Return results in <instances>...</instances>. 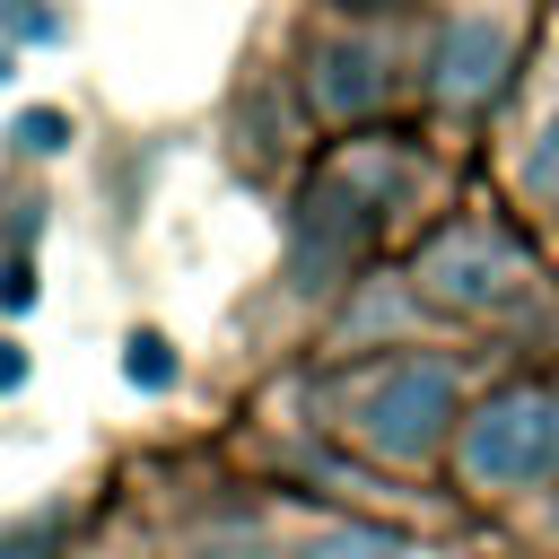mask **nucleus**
<instances>
[{
  "instance_id": "1",
  "label": "nucleus",
  "mask_w": 559,
  "mask_h": 559,
  "mask_svg": "<svg viewBox=\"0 0 559 559\" xmlns=\"http://www.w3.org/2000/svg\"><path fill=\"white\" fill-rule=\"evenodd\" d=\"M489 349L472 341H402V349H358V358H314L306 367V428L358 463L384 489H428L445 498V454L489 384Z\"/></svg>"
},
{
  "instance_id": "2",
  "label": "nucleus",
  "mask_w": 559,
  "mask_h": 559,
  "mask_svg": "<svg viewBox=\"0 0 559 559\" xmlns=\"http://www.w3.org/2000/svg\"><path fill=\"white\" fill-rule=\"evenodd\" d=\"M402 280L445 341H472L498 367H559V245H542L480 183L402 253Z\"/></svg>"
},
{
  "instance_id": "3",
  "label": "nucleus",
  "mask_w": 559,
  "mask_h": 559,
  "mask_svg": "<svg viewBox=\"0 0 559 559\" xmlns=\"http://www.w3.org/2000/svg\"><path fill=\"white\" fill-rule=\"evenodd\" d=\"M288 87L314 140L419 122V17H358V9L306 0L288 35Z\"/></svg>"
},
{
  "instance_id": "4",
  "label": "nucleus",
  "mask_w": 559,
  "mask_h": 559,
  "mask_svg": "<svg viewBox=\"0 0 559 559\" xmlns=\"http://www.w3.org/2000/svg\"><path fill=\"white\" fill-rule=\"evenodd\" d=\"M550 472H559V367H489L437 480L445 507L472 533H498Z\"/></svg>"
},
{
  "instance_id": "5",
  "label": "nucleus",
  "mask_w": 559,
  "mask_h": 559,
  "mask_svg": "<svg viewBox=\"0 0 559 559\" xmlns=\"http://www.w3.org/2000/svg\"><path fill=\"white\" fill-rule=\"evenodd\" d=\"M550 0H428L419 9V122L472 157L498 96L542 44Z\"/></svg>"
},
{
  "instance_id": "6",
  "label": "nucleus",
  "mask_w": 559,
  "mask_h": 559,
  "mask_svg": "<svg viewBox=\"0 0 559 559\" xmlns=\"http://www.w3.org/2000/svg\"><path fill=\"white\" fill-rule=\"evenodd\" d=\"M472 183L515 210L542 245H559V0L542 17L533 61L515 70V87L498 96L489 131L472 140Z\"/></svg>"
},
{
  "instance_id": "7",
  "label": "nucleus",
  "mask_w": 559,
  "mask_h": 559,
  "mask_svg": "<svg viewBox=\"0 0 559 559\" xmlns=\"http://www.w3.org/2000/svg\"><path fill=\"white\" fill-rule=\"evenodd\" d=\"M463 533L384 515V507H306L280 533H262L253 559H454Z\"/></svg>"
},
{
  "instance_id": "8",
  "label": "nucleus",
  "mask_w": 559,
  "mask_h": 559,
  "mask_svg": "<svg viewBox=\"0 0 559 559\" xmlns=\"http://www.w3.org/2000/svg\"><path fill=\"white\" fill-rule=\"evenodd\" d=\"M489 542H507V550H524V559H559V472H550V480H542Z\"/></svg>"
},
{
  "instance_id": "9",
  "label": "nucleus",
  "mask_w": 559,
  "mask_h": 559,
  "mask_svg": "<svg viewBox=\"0 0 559 559\" xmlns=\"http://www.w3.org/2000/svg\"><path fill=\"white\" fill-rule=\"evenodd\" d=\"M122 367H131V384H175V349L157 332H131V358Z\"/></svg>"
},
{
  "instance_id": "10",
  "label": "nucleus",
  "mask_w": 559,
  "mask_h": 559,
  "mask_svg": "<svg viewBox=\"0 0 559 559\" xmlns=\"http://www.w3.org/2000/svg\"><path fill=\"white\" fill-rule=\"evenodd\" d=\"M17 140H26V148H61V114H26Z\"/></svg>"
},
{
  "instance_id": "11",
  "label": "nucleus",
  "mask_w": 559,
  "mask_h": 559,
  "mask_svg": "<svg viewBox=\"0 0 559 559\" xmlns=\"http://www.w3.org/2000/svg\"><path fill=\"white\" fill-rule=\"evenodd\" d=\"M332 9H358V17H419L428 0H332Z\"/></svg>"
},
{
  "instance_id": "12",
  "label": "nucleus",
  "mask_w": 559,
  "mask_h": 559,
  "mask_svg": "<svg viewBox=\"0 0 559 559\" xmlns=\"http://www.w3.org/2000/svg\"><path fill=\"white\" fill-rule=\"evenodd\" d=\"M26 297H35V271L9 262V271H0V306H26Z\"/></svg>"
},
{
  "instance_id": "13",
  "label": "nucleus",
  "mask_w": 559,
  "mask_h": 559,
  "mask_svg": "<svg viewBox=\"0 0 559 559\" xmlns=\"http://www.w3.org/2000/svg\"><path fill=\"white\" fill-rule=\"evenodd\" d=\"M17 376H26V349H17V341H0V393H9Z\"/></svg>"
},
{
  "instance_id": "14",
  "label": "nucleus",
  "mask_w": 559,
  "mask_h": 559,
  "mask_svg": "<svg viewBox=\"0 0 559 559\" xmlns=\"http://www.w3.org/2000/svg\"><path fill=\"white\" fill-rule=\"evenodd\" d=\"M463 542H472V533H463ZM463 542H454V559H480V550H463ZM489 559H524V550H507V542H489Z\"/></svg>"
}]
</instances>
